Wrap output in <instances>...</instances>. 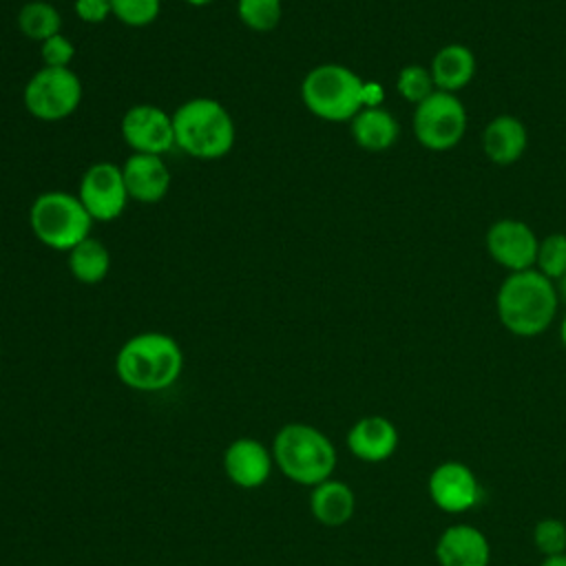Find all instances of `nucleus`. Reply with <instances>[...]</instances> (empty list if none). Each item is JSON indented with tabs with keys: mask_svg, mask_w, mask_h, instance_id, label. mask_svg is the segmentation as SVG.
<instances>
[{
	"mask_svg": "<svg viewBox=\"0 0 566 566\" xmlns=\"http://www.w3.org/2000/svg\"><path fill=\"white\" fill-rule=\"evenodd\" d=\"M18 29L22 35L35 42H44L55 33H62V15L55 4L46 0H31L18 11Z\"/></svg>",
	"mask_w": 566,
	"mask_h": 566,
	"instance_id": "nucleus-22",
	"label": "nucleus"
},
{
	"mask_svg": "<svg viewBox=\"0 0 566 566\" xmlns=\"http://www.w3.org/2000/svg\"><path fill=\"white\" fill-rule=\"evenodd\" d=\"M535 270L553 283L566 272V234L551 232L537 243Z\"/></svg>",
	"mask_w": 566,
	"mask_h": 566,
	"instance_id": "nucleus-24",
	"label": "nucleus"
},
{
	"mask_svg": "<svg viewBox=\"0 0 566 566\" xmlns=\"http://www.w3.org/2000/svg\"><path fill=\"white\" fill-rule=\"evenodd\" d=\"M559 340H562V345L566 347V314H564V318H562V323H559Z\"/></svg>",
	"mask_w": 566,
	"mask_h": 566,
	"instance_id": "nucleus-33",
	"label": "nucleus"
},
{
	"mask_svg": "<svg viewBox=\"0 0 566 566\" xmlns=\"http://www.w3.org/2000/svg\"><path fill=\"white\" fill-rule=\"evenodd\" d=\"M281 0H237L239 20L256 33H268L281 22Z\"/></svg>",
	"mask_w": 566,
	"mask_h": 566,
	"instance_id": "nucleus-23",
	"label": "nucleus"
},
{
	"mask_svg": "<svg viewBox=\"0 0 566 566\" xmlns=\"http://www.w3.org/2000/svg\"><path fill=\"white\" fill-rule=\"evenodd\" d=\"M396 91L400 93L402 99H407L416 106L436 91V84H433L431 73H429L427 66L407 64V66L400 69V73L396 77Z\"/></svg>",
	"mask_w": 566,
	"mask_h": 566,
	"instance_id": "nucleus-25",
	"label": "nucleus"
},
{
	"mask_svg": "<svg viewBox=\"0 0 566 566\" xmlns=\"http://www.w3.org/2000/svg\"><path fill=\"white\" fill-rule=\"evenodd\" d=\"M310 511L323 526H343L354 517L356 495L347 482L327 478L325 482L312 486Z\"/></svg>",
	"mask_w": 566,
	"mask_h": 566,
	"instance_id": "nucleus-19",
	"label": "nucleus"
},
{
	"mask_svg": "<svg viewBox=\"0 0 566 566\" xmlns=\"http://www.w3.org/2000/svg\"><path fill=\"white\" fill-rule=\"evenodd\" d=\"M537 234L520 219H497L486 230L489 256L509 272H522L535 268Z\"/></svg>",
	"mask_w": 566,
	"mask_h": 566,
	"instance_id": "nucleus-12",
	"label": "nucleus"
},
{
	"mask_svg": "<svg viewBox=\"0 0 566 566\" xmlns=\"http://www.w3.org/2000/svg\"><path fill=\"white\" fill-rule=\"evenodd\" d=\"M382 86L378 82L363 84V108H376L382 104Z\"/></svg>",
	"mask_w": 566,
	"mask_h": 566,
	"instance_id": "nucleus-30",
	"label": "nucleus"
},
{
	"mask_svg": "<svg viewBox=\"0 0 566 566\" xmlns=\"http://www.w3.org/2000/svg\"><path fill=\"white\" fill-rule=\"evenodd\" d=\"M77 197L93 221H115L130 199L122 166L113 161L91 164L80 179Z\"/></svg>",
	"mask_w": 566,
	"mask_h": 566,
	"instance_id": "nucleus-9",
	"label": "nucleus"
},
{
	"mask_svg": "<svg viewBox=\"0 0 566 566\" xmlns=\"http://www.w3.org/2000/svg\"><path fill=\"white\" fill-rule=\"evenodd\" d=\"M66 254H69V259H66L69 272L73 274L75 281L84 283V285L102 283L111 270V252L95 237L80 241Z\"/></svg>",
	"mask_w": 566,
	"mask_h": 566,
	"instance_id": "nucleus-21",
	"label": "nucleus"
},
{
	"mask_svg": "<svg viewBox=\"0 0 566 566\" xmlns=\"http://www.w3.org/2000/svg\"><path fill=\"white\" fill-rule=\"evenodd\" d=\"M555 290H557L559 301H564V303H566V272L555 281Z\"/></svg>",
	"mask_w": 566,
	"mask_h": 566,
	"instance_id": "nucleus-32",
	"label": "nucleus"
},
{
	"mask_svg": "<svg viewBox=\"0 0 566 566\" xmlns=\"http://www.w3.org/2000/svg\"><path fill=\"white\" fill-rule=\"evenodd\" d=\"M29 223L35 239L60 252H69L80 241L91 237L93 219L77 195L46 190L38 195L29 210Z\"/></svg>",
	"mask_w": 566,
	"mask_h": 566,
	"instance_id": "nucleus-6",
	"label": "nucleus"
},
{
	"mask_svg": "<svg viewBox=\"0 0 566 566\" xmlns=\"http://www.w3.org/2000/svg\"><path fill=\"white\" fill-rule=\"evenodd\" d=\"M533 544L542 557L566 553V522L559 517H542L533 526Z\"/></svg>",
	"mask_w": 566,
	"mask_h": 566,
	"instance_id": "nucleus-27",
	"label": "nucleus"
},
{
	"mask_svg": "<svg viewBox=\"0 0 566 566\" xmlns=\"http://www.w3.org/2000/svg\"><path fill=\"white\" fill-rule=\"evenodd\" d=\"M363 77L352 69L327 62L303 77L301 99L323 122H352L363 111Z\"/></svg>",
	"mask_w": 566,
	"mask_h": 566,
	"instance_id": "nucleus-5",
	"label": "nucleus"
},
{
	"mask_svg": "<svg viewBox=\"0 0 566 566\" xmlns=\"http://www.w3.org/2000/svg\"><path fill=\"white\" fill-rule=\"evenodd\" d=\"M122 137L133 153L164 157L175 148L172 115L155 104H135L122 117Z\"/></svg>",
	"mask_w": 566,
	"mask_h": 566,
	"instance_id": "nucleus-11",
	"label": "nucleus"
},
{
	"mask_svg": "<svg viewBox=\"0 0 566 566\" xmlns=\"http://www.w3.org/2000/svg\"><path fill=\"white\" fill-rule=\"evenodd\" d=\"M539 566H566V553L553 555V557H542Z\"/></svg>",
	"mask_w": 566,
	"mask_h": 566,
	"instance_id": "nucleus-31",
	"label": "nucleus"
},
{
	"mask_svg": "<svg viewBox=\"0 0 566 566\" xmlns=\"http://www.w3.org/2000/svg\"><path fill=\"white\" fill-rule=\"evenodd\" d=\"M427 493L442 513H467L482 500L475 471L460 460H444L427 478Z\"/></svg>",
	"mask_w": 566,
	"mask_h": 566,
	"instance_id": "nucleus-10",
	"label": "nucleus"
},
{
	"mask_svg": "<svg viewBox=\"0 0 566 566\" xmlns=\"http://www.w3.org/2000/svg\"><path fill=\"white\" fill-rule=\"evenodd\" d=\"M347 449L360 462L378 464L389 460L400 442L396 424L385 416H363L347 431Z\"/></svg>",
	"mask_w": 566,
	"mask_h": 566,
	"instance_id": "nucleus-15",
	"label": "nucleus"
},
{
	"mask_svg": "<svg viewBox=\"0 0 566 566\" xmlns=\"http://www.w3.org/2000/svg\"><path fill=\"white\" fill-rule=\"evenodd\" d=\"M223 471L239 489H259L270 480L274 455L256 438H237L223 451Z\"/></svg>",
	"mask_w": 566,
	"mask_h": 566,
	"instance_id": "nucleus-13",
	"label": "nucleus"
},
{
	"mask_svg": "<svg viewBox=\"0 0 566 566\" xmlns=\"http://www.w3.org/2000/svg\"><path fill=\"white\" fill-rule=\"evenodd\" d=\"M433 555L438 566H489L491 542L478 526L455 522L438 535Z\"/></svg>",
	"mask_w": 566,
	"mask_h": 566,
	"instance_id": "nucleus-14",
	"label": "nucleus"
},
{
	"mask_svg": "<svg viewBox=\"0 0 566 566\" xmlns=\"http://www.w3.org/2000/svg\"><path fill=\"white\" fill-rule=\"evenodd\" d=\"M475 55L469 46L464 44H447L442 46L431 64H429V73H431V80L436 84V91H444V93H458L462 91L464 86L471 84L473 75H475Z\"/></svg>",
	"mask_w": 566,
	"mask_h": 566,
	"instance_id": "nucleus-18",
	"label": "nucleus"
},
{
	"mask_svg": "<svg viewBox=\"0 0 566 566\" xmlns=\"http://www.w3.org/2000/svg\"><path fill=\"white\" fill-rule=\"evenodd\" d=\"M172 115L175 146L195 159L226 157L237 137L234 119L228 108L212 97H192L177 106Z\"/></svg>",
	"mask_w": 566,
	"mask_h": 566,
	"instance_id": "nucleus-3",
	"label": "nucleus"
},
{
	"mask_svg": "<svg viewBox=\"0 0 566 566\" xmlns=\"http://www.w3.org/2000/svg\"><path fill=\"white\" fill-rule=\"evenodd\" d=\"M40 57L44 66L66 69L75 57V44L64 33H55L49 40L40 42Z\"/></svg>",
	"mask_w": 566,
	"mask_h": 566,
	"instance_id": "nucleus-28",
	"label": "nucleus"
},
{
	"mask_svg": "<svg viewBox=\"0 0 566 566\" xmlns=\"http://www.w3.org/2000/svg\"><path fill=\"white\" fill-rule=\"evenodd\" d=\"M349 124H352L354 142L363 150H369V153L389 150L398 142V135H400V124L382 106L358 111Z\"/></svg>",
	"mask_w": 566,
	"mask_h": 566,
	"instance_id": "nucleus-20",
	"label": "nucleus"
},
{
	"mask_svg": "<svg viewBox=\"0 0 566 566\" xmlns=\"http://www.w3.org/2000/svg\"><path fill=\"white\" fill-rule=\"evenodd\" d=\"M528 146V133L522 119L513 115L493 117L482 133V150L495 166L515 164Z\"/></svg>",
	"mask_w": 566,
	"mask_h": 566,
	"instance_id": "nucleus-17",
	"label": "nucleus"
},
{
	"mask_svg": "<svg viewBox=\"0 0 566 566\" xmlns=\"http://www.w3.org/2000/svg\"><path fill=\"white\" fill-rule=\"evenodd\" d=\"M188 4H192V7H206V4H210L212 0H186Z\"/></svg>",
	"mask_w": 566,
	"mask_h": 566,
	"instance_id": "nucleus-34",
	"label": "nucleus"
},
{
	"mask_svg": "<svg viewBox=\"0 0 566 566\" xmlns=\"http://www.w3.org/2000/svg\"><path fill=\"white\" fill-rule=\"evenodd\" d=\"M128 197L139 203H157L168 195L170 170L161 155L133 153L122 166Z\"/></svg>",
	"mask_w": 566,
	"mask_h": 566,
	"instance_id": "nucleus-16",
	"label": "nucleus"
},
{
	"mask_svg": "<svg viewBox=\"0 0 566 566\" xmlns=\"http://www.w3.org/2000/svg\"><path fill=\"white\" fill-rule=\"evenodd\" d=\"M184 371L179 343L164 332L130 336L115 356L117 378L135 391H161L177 382Z\"/></svg>",
	"mask_w": 566,
	"mask_h": 566,
	"instance_id": "nucleus-2",
	"label": "nucleus"
},
{
	"mask_svg": "<svg viewBox=\"0 0 566 566\" xmlns=\"http://www.w3.org/2000/svg\"><path fill=\"white\" fill-rule=\"evenodd\" d=\"M22 102L29 115L40 122L66 119L82 102V82L71 66H42L29 77Z\"/></svg>",
	"mask_w": 566,
	"mask_h": 566,
	"instance_id": "nucleus-7",
	"label": "nucleus"
},
{
	"mask_svg": "<svg viewBox=\"0 0 566 566\" xmlns=\"http://www.w3.org/2000/svg\"><path fill=\"white\" fill-rule=\"evenodd\" d=\"M272 455L279 471L303 486L325 482L336 469L334 442L307 422L283 424L274 436Z\"/></svg>",
	"mask_w": 566,
	"mask_h": 566,
	"instance_id": "nucleus-4",
	"label": "nucleus"
},
{
	"mask_svg": "<svg viewBox=\"0 0 566 566\" xmlns=\"http://www.w3.org/2000/svg\"><path fill=\"white\" fill-rule=\"evenodd\" d=\"M411 126L418 144L427 150H451L467 133V108L458 95L433 91L416 104Z\"/></svg>",
	"mask_w": 566,
	"mask_h": 566,
	"instance_id": "nucleus-8",
	"label": "nucleus"
},
{
	"mask_svg": "<svg viewBox=\"0 0 566 566\" xmlns=\"http://www.w3.org/2000/svg\"><path fill=\"white\" fill-rule=\"evenodd\" d=\"M559 307L555 283L535 268L509 272L495 294V312L506 332L520 338L544 334Z\"/></svg>",
	"mask_w": 566,
	"mask_h": 566,
	"instance_id": "nucleus-1",
	"label": "nucleus"
},
{
	"mask_svg": "<svg viewBox=\"0 0 566 566\" xmlns=\"http://www.w3.org/2000/svg\"><path fill=\"white\" fill-rule=\"evenodd\" d=\"M159 11L161 0H111V13L126 27H148Z\"/></svg>",
	"mask_w": 566,
	"mask_h": 566,
	"instance_id": "nucleus-26",
	"label": "nucleus"
},
{
	"mask_svg": "<svg viewBox=\"0 0 566 566\" xmlns=\"http://www.w3.org/2000/svg\"><path fill=\"white\" fill-rule=\"evenodd\" d=\"M75 15L86 24H99L111 13V0H75L73 2Z\"/></svg>",
	"mask_w": 566,
	"mask_h": 566,
	"instance_id": "nucleus-29",
	"label": "nucleus"
}]
</instances>
